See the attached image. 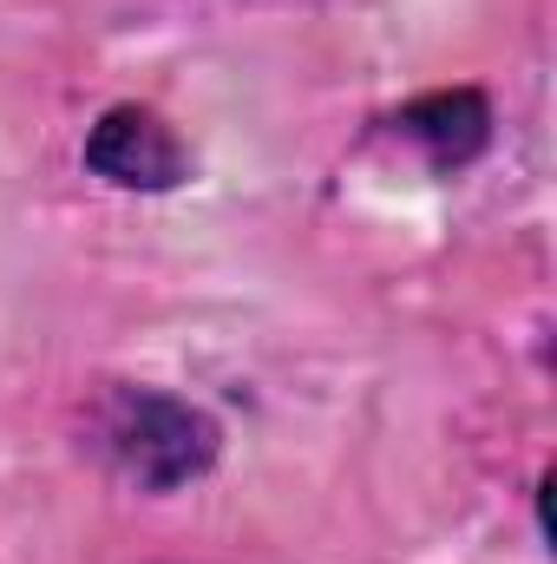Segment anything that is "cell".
<instances>
[{"label": "cell", "mask_w": 557, "mask_h": 564, "mask_svg": "<svg viewBox=\"0 0 557 564\" xmlns=\"http://www.w3.org/2000/svg\"><path fill=\"white\" fill-rule=\"evenodd\" d=\"M79 164H86V177H99L112 191H132V197H171V191L197 184V151L144 99H112L86 126Z\"/></svg>", "instance_id": "7a4b0ae2"}, {"label": "cell", "mask_w": 557, "mask_h": 564, "mask_svg": "<svg viewBox=\"0 0 557 564\" xmlns=\"http://www.w3.org/2000/svg\"><path fill=\"white\" fill-rule=\"evenodd\" d=\"M374 132L407 144L433 177H466L499 139V112L485 86H433V93L401 99L394 112H381Z\"/></svg>", "instance_id": "3957f363"}, {"label": "cell", "mask_w": 557, "mask_h": 564, "mask_svg": "<svg viewBox=\"0 0 557 564\" xmlns=\"http://www.w3.org/2000/svg\"><path fill=\"white\" fill-rule=\"evenodd\" d=\"M79 453L144 499H171L223 466V421L157 381H99L79 414Z\"/></svg>", "instance_id": "6da1fadb"}]
</instances>
